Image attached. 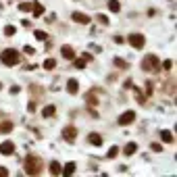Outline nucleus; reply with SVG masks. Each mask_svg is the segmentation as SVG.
Wrapping results in <instances>:
<instances>
[{
	"label": "nucleus",
	"instance_id": "nucleus-1",
	"mask_svg": "<svg viewBox=\"0 0 177 177\" xmlns=\"http://www.w3.org/2000/svg\"><path fill=\"white\" fill-rule=\"evenodd\" d=\"M42 158H38V156H34V154H29L27 158H25V173L27 175H40L42 173Z\"/></svg>",
	"mask_w": 177,
	"mask_h": 177
},
{
	"label": "nucleus",
	"instance_id": "nucleus-2",
	"mask_svg": "<svg viewBox=\"0 0 177 177\" xmlns=\"http://www.w3.org/2000/svg\"><path fill=\"white\" fill-rule=\"evenodd\" d=\"M0 60H2V65H6V67H15V65L19 63V52L13 50V48H8V50H4V52L0 54Z\"/></svg>",
	"mask_w": 177,
	"mask_h": 177
},
{
	"label": "nucleus",
	"instance_id": "nucleus-3",
	"mask_svg": "<svg viewBox=\"0 0 177 177\" xmlns=\"http://www.w3.org/2000/svg\"><path fill=\"white\" fill-rule=\"evenodd\" d=\"M156 67H158L156 54H148V56L144 58V63H142V69H144V71H152V69H156Z\"/></svg>",
	"mask_w": 177,
	"mask_h": 177
},
{
	"label": "nucleus",
	"instance_id": "nucleus-4",
	"mask_svg": "<svg viewBox=\"0 0 177 177\" xmlns=\"http://www.w3.org/2000/svg\"><path fill=\"white\" fill-rule=\"evenodd\" d=\"M127 42H129L133 48H137V50H140V48H144V44H146V38H144L142 34H131V36L127 38Z\"/></svg>",
	"mask_w": 177,
	"mask_h": 177
},
{
	"label": "nucleus",
	"instance_id": "nucleus-5",
	"mask_svg": "<svg viewBox=\"0 0 177 177\" xmlns=\"http://www.w3.org/2000/svg\"><path fill=\"white\" fill-rule=\"evenodd\" d=\"M63 137H65L69 144H73V142H75V137H77V129H75L73 125H67V127L63 129Z\"/></svg>",
	"mask_w": 177,
	"mask_h": 177
},
{
	"label": "nucleus",
	"instance_id": "nucleus-6",
	"mask_svg": "<svg viewBox=\"0 0 177 177\" xmlns=\"http://www.w3.org/2000/svg\"><path fill=\"white\" fill-rule=\"evenodd\" d=\"M133 121H135V113H133V111H125V113L119 117V125H129Z\"/></svg>",
	"mask_w": 177,
	"mask_h": 177
},
{
	"label": "nucleus",
	"instance_id": "nucleus-7",
	"mask_svg": "<svg viewBox=\"0 0 177 177\" xmlns=\"http://www.w3.org/2000/svg\"><path fill=\"white\" fill-rule=\"evenodd\" d=\"M71 19H73L75 23H81V25H90V17H88V15H84V13H73V15H71Z\"/></svg>",
	"mask_w": 177,
	"mask_h": 177
},
{
	"label": "nucleus",
	"instance_id": "nucleus-8",
	"mask_svg": "<svg viewBox=\"0 0 177 177\" xmlns=\"http://www.w3.org/2000/svg\"><path fill=\"white\" fill-rule=\"evenodd\" d=\"M0 152L6 154V156L13 154V152H15V144H13V142H2V144H0Z\"/></svg>",
	"mask_w": 177,
	"mask_h": 177
},
{
	"label": "nucleus",
	"instance_id": "nucleus-9",
	"mask_svg": "<svg viewBox=\"0 0 177 177\" xmlns=\"http://www.w3.org/2000/svg\"><path fill=\"white\" fill-rule=\"evenodd\" d=\"M88 142L92 144V146H100V144H102V135H100V133H90Z\"/></svg>",
	"mask_w": 177,
	"mask_h": 177
},
{
	"label": "nucleus",
	"instance_id": "nucleus-10",
	"mask_svg": "<svg viewBox=\"0 0 177 177\" xmlns=\"http://www.w3.org/2000/svg\"><path fill=\"white\" fill-rule=\"evenodd\" d=\"M77 90H79L77 79H69V81H67V92H69V94H77Z\"/></svg>",
	"mask_w": 177,
	"mask_h": 177
},
{
	"label": "nucleus",
	"instance_id": "nucleus-11",
	"mask_svg": "<svg viewBox=\"0 0 177 177\" xmlns=\"http://www.w3.org/2000/svg\"><path fill=\"white\" fill-rule=\"evenodd\" d=\"M60 54H63L65 58H71V60H73V56H75V52H73L71 46H63V48H60Z\"/></svg>",
	"mask_w": 177,
	"mask_h": 177
},
{
	"label": "nucleus",
	"instance_id": "nucleus-12",
	"mask_svg": "<svg viewBox=\"0 0 177 177\" xmlns=\"http://www.w3.org/2000/svg\"><path fill=\"white\" fill-rule=\"evenodd\" d=\"M161 137H163L165 144H171V142H173V133L169 131V129H163V131H161Z\"/></svg>",
	"mask_w": 177,
	"mask_h": 177
},
{
	"label": "nucleus",
	"instance_id": "nucleus-13",
	"mask_svg": "<svg viewBox=\"0 0 177 177\" xmlns=\"http://www.w3.org/2000/svg\"><path fill=\"white\" fill-rule=\"evenodd\" d=\"M60 173H63V175H73V173H75V163H67Z\"/></svg>",
	"mask_w": 177,
	"mask_h": 177
},
{
	"label": "nucleus",
	"instance_id": "nucleus-14",
	"mask_svg": "<svg viewBox=\"0 0 177 177\" xmlns=\"http://www.w3.org/2000/svg\"><path fill=\"white\" fill-rule=\"evenodd\" d=\"M54 113H56V106H52V104L44 106V111H42V115H44V117H54Z\"/></svg>",
	"mask_w": 177,
	"mask_h": 177
},
{
	"label": "nucleus",
	"instance_id": "nucleus-15",
	"mask_svg": "<svg viewBox=\"0 0 177 177\" xmlns=\"http://www.w3.org/2000/svg\"><path fill=\"white\" fill-rule=\"evenodd\" d=\"M10 131H13V123H10V121L0 123V133H10Z\"/></svg>",
	"mask_w": 177,
	"mask_h": 177
},
{
	"label": "nucleus",
	"instance_id": "nucleus-16",
	"mask_svg": "<svg viewBox=\"0 0 177 177\" xmlns=\"http://www.w3.org/2000/svg\"><path fill=\"white\" fill-rule=\"evenodd\" d=\"M60 171H63V169H60V163L54 161V163L50 165V173H52V175H60Z\"/></svg>",
	"mask_w": 177,
	"mask_h": 177
},
{
	"label": "nucleus",
	"instance_id": "nucleus-17",
	"mask_svg": "<svg viewBox=\"0 0 177 177\" xmlns=\"http://www.w3.org/2000/svg\"><path fill=\"white\" fill-rule=\"evenodd\" d=\"M108 8H111L113 13H119V10H121V2H119V0H108Z\"/></svg>",
	"mask_w": 177,
	"mask_h": 177
},
{
	"label": "nucleus",
	"instance_id": "nucleus-18",
	"mask_svg": "<svg viewBox=\"0 0 177 177\" xmlns=\"http://www.w3.org/2000/svg\"><path fill=\"white\" fill-rule=\"evenodd\" d=\"M40 15H44V6L40 2H34V17H40Z\"/></svg>",
	"mask_w": 177,
	"mask_h": 177
},
{
	"label": "nucleus",
	"instance_id": "nucleus-19",
	"mask_svg": "<svg viewBox=\"0 0 177 177\" xmlns=\"http://www.w3.org/2000/svg\"><path fill=\"white\" fill-rule=\"evenodd\" d=\"M54 67H56V60H54V58H46V60H44V69L52 71Z\"/></svg>",
	"mask_w": 177,
	"mask_h": 177
},
{
	"label": "nucleus",
	"instance_id": "nucleus-20",
	"mask_svg": "<svg viewBox=\"0 0 177 177\" xmlns=\"http://www.w3.org/2000/svg\"><path fill=\"white\" fill-rule=\"evenodd\" d=\"M135 150H137V144H127V146H125V154H127V156H129V154H133V152H135Z\"/></svg>",
	"mask_w": 177,
	"mask_h": 177
},
{
	"label": "nucleus",
	"instance_id": "nucleus-21",
	"mask_svg": "<svg viewBox=\"0 0 177 177\" xmlns=\"http://www.w3.org/2000/svg\"><path fill=\"white\" fill-rule=\"evenodd\" d=\"M19 8H21V10H23V13H27V10H29V8H34V4H31V2H23V4H21V6H19Z\"/></svg>",
	"mask_w": 177,
	"mask_h": 177
},
{
	"label": "nucleus",
	"instance_id": "nucleus-22",
	"mask_svg": "<svg viewBox=\"0 0 177 177\" xmlns=\"http://www.w3.org/2000/svg\"><path fill=\"white\" fill-rule=\"evenodd\" d=\"M117 154H119V148H117V146H113V148L108 150V158H115Z\"/></svg>",
	"mask_w": 177,
	"mask_h": 177
},
{
	"label": "nucleus",
	"instance_id": "nucleus-23",
	"mask_svg": "<svg viewBox=\"0 0 177 177\" xmlns=\"http://www.w3.org/2000/svg\"><path fill=\"white\" fill-rule=\"evenodd\" d=\"M4 34H6V36H13V34H15V27H13V25H6V27H4Z\"/></svg>",
	"mask_w": 177,
	"mask_h": 177
},
{
	"label": "nucleus",
	"instance_id": "nucleus-24",
	"mask_svg": "<svg viewBox=\"0 0 177 177\" xmlns=\"http://www.w3.org/2000/svg\"><path fill=\"white\" fill-rule=\"evenodd\" d=\"M86 63H88V60L79 58V60H75V67H77V69H84V67H86Z\"/></svg>",
	"mask_w": 177,
	"mask_h": 177
},
{
	"label": "nucleus",
	"instance_id": "nucleus-25",
	"mask_svg": "<svg viewBox=\"0 0 177 177\" xmlns=\"http://www.w3.org/2000/svg\"><path fill=\"white\" fill-rule=\"evenodd\" d=\"M115 65H117V67H123V69L127 67V63H125L123 58H115Z\"/></svg>",
	"mask_w": 177,
	"mask_h": 177
},
{
	"label": "nucleus",
	"instance_id": "nucleus-26",
	"mask_svg": "<svg viewBox=\"0 0 177 177\" xmlns=\"http://www.w3.org/2000/svg\"><path fill=\"white\" fill-rule=\"evenodd\" d=\"M98 21H100V23H104V25H108V19H106V15H98Z\"/></svg>",
	"mask_w": 177,
	"mask_h": 177
},
{
	"label": "nucleus",
	"instance_id": "nucleus-27",
	"mask_svg": "<svg viewBox=\"0 0 177 177\" xmlns=\"http://www.w3.org/2000/svg\"><path fill=\"white\" fill-rule=\"evenodd\" d=\"M150 148H152V150H154V152H161V150H163V146H161V144H152V146H150Z\"/></svg>",
	"mask_w": 177,
	"mask_h": 177
},
{
	"label": "nucleus",
	"instance_id": "nucleus-28",
	"mask_svg": "<svg viewBox=\"0 0 177 177\" xmlns=\"http://www.w3.org/2000/svg\"><path fill=\"white\" fill-rule=\"evenodd\" d=\"M36 38H38V40H46V34L44 31H36Z\"/></svg>",
	"mask_w": 177,
	"mask_h": 177
},
{
	"label": "nucleus",
	"instance_id": "nucleus-29",
	"mask_svg": "<svg viewBox=\"0 0 177 177\" xmlns=\"http://www.w3.org/2000/svg\"><path fill=\"white\" fill-rule=\"evenodd\" d=\"M0 177H8V171L4 167H0Z\"/></svg>",
	"mask_w": 177,
	"mask_h": 177
},
{
	"label": "nucleus",
	"instance_id": "nucleus-30",
	"mask_svg": "<svg viewBox=\"0 0 177 177\" xmlns=\"http://www.w3.org/2000/svg\"><path fill=\"white\" fill-rule=\"evenodd\" d=\"M163 67H165V69L169 71V69H171V60H165V63H163Z\"/></svg>",
	"mask_w": 177,
	"mask_h": 177
},
{
	"label": "nucleus",
	"instance_id": "nucleus-31",
	"mask_svg": "<svg viewBox=\"0 0 177 177\" xmlns=\"http://www.w3.org/2000/svg\"><path fill=\"white\" fill-rule=\"evenodd\" d=\"M0 88H2V84H0Z\"/></svg>",
	"mask_w": 177,
	"mask_h": 177
}]
</instances>
